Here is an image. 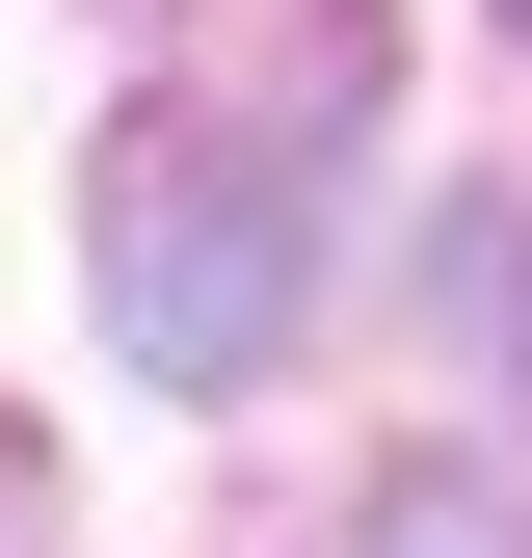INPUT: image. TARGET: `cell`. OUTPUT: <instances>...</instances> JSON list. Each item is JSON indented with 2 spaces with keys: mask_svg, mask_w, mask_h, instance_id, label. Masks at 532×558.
<instances>
[{
  "mask_svg": "<svg viewBox=\"0 0 532 558\" xmlns=\"http://www.w3.org/2000/svg\"><path fill=\"white\" fill-rule=\"evenodd\" d=\"M293 293H319V160H293V133H240V107L107 133V319L160 345L186 399L293 373Z\"/></svg>",
  "mask_w": 532,
  "mask_h": 558,
  "instance_id": "1",
  "label": "cell"
},
{
  "mask_svg": "<svg viewBox=\"0 0 532 558\" xmlns=\"http://www.w3.org/2000/svg\"><path fill=\"white\" fill-rule=\"evenodd\" d=\"M506 27H532V0H506Z\"/></svg>",
  "mask_w": 532,
  "mask_h": 558,
  "instance_id": "4",
  "label": "cell"
},
{
  "mask_svg": "<svg viewBox=\"0 0 532 558\" xmlns=\"http://www.w3.org/2000/svg\"><path fill=\"white\" fill-rule=\"evenodd\" d=\"M0 558H53V506H27V452H0Z\"/></svg>",
  "mask_w": 532,
  "mask_h": 558,
  "instance_id": "3",
  "label": "cell"
},
{
  "mask_svg": "<svg viewBox=\"0 0 532 558\" xmlns=\"http://www.w3.org/2000/svg\"><path fill=\"white\" fill-rule=\"evenodd\" d=\"M373 558H532L506 478H373Z\"/></svg>",
  "mask_w": 532,
  "mask_h": 558,
  "instance_id": "2",
  "label": "cell"
}]
</instances>
